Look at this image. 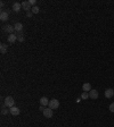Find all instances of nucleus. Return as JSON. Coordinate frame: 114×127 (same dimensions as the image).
Returning <instances> with one entry per match:
<instances>
[{
	"instance_id": "1a4fd4ad",
	"label": "nucleus",
	"mask_w": 114,
	"mask_h": 127,
	"mask_svg": "<svg viewBox=\"0 0 114 127\" xmlns=\"http://www.w3.org/2000/svg\"><path fill=\"white\" fill-rule=\"evenodd\" d=\"M14 28H15L16 33H20V32H23V28H24V26L22 23H16L15 25H14Z\"/></svg>"
},
{
	"instance_id": "20e7f679",
	"label": "nucleus",
	"mask_w": 114,
	"mask_h": 127,
	"mask_svg": "<svg viewBox=\"0 0 114 127\" xmlns=\"http://www.w3.org/2000/svg\"><path fill=\"white\" fill-rule=\"evenodd\" d=\"M43 116L46 118H52V109H50V108H45V110H43Z\"/></svg>"
},
{
	"instance_id": "7ed1b4c3",
	"label": "nucleus",
	"mask_w": 114,
	"mask_h": 127,
	"mask_svg": "<svg viewBox=\"0 0 114 127\" xmlns=\"http://www.w3.org/2000/svg\"><path fill=\"white\" fill-rule=\"evenodd\" d=\"M21 5H22V9H24L26 13H27V11H31L32 6L30 5L29 1H23V2H21Z\"/></svg>"
},
{
	"instance_id": "9d476101",
	"label": "nucleus",
	"mask_w": 114,
	"mask_h": 127,
	"mask_svg": "<svg viewBox=\"0 0 114 127\" xmlns=\"http://www.w3.org/2000/svg\"><path fill=\"white\" fill-rule=\"evenodd\" d=\"M8 17H9V14L7 11H1L0 13V19L2 20V22H6V20L8 19Z\"/></svg>"
},
{
	"instance_id": "39448f33",
	"label": "nucleus",
	"mask_w": 114,
	"mask_h": 127,
	"mask_svg": "<svg viewBox=\"0 0 114 127\" xmlns=\"http://www.w3.org/2000/svg\"><path fill=\"white\" fill-rule=\"evenodd\" d=\"M98 97H99V93L97 90H91L89 92V98L91 100H96V99H98Z\"/></svg>"
},
{
	"instance_id": "f3484780",
	"label": "nucleus",
	"mask_w": 114,
	"mask_h": 127,
	"mask_svg": "<svg viewBox=\"0 0 114 127\" xmlns=\"http://www.w3.org/2000/svg\"><path fill=\"white\" fill-rule=\"evenodd\" d=\"M39 10H40V8H39L38 6H34V7H32L31 11L33 13V15H34V14H38V13H39Z\"/></svg>"
},
{
	"instance_id": "dca6fc26",
	"label": "nucleus",
	"mask_w": 114,
	"mask_h": 127,
	"mask_svg": "<svg viewBox=\"0 0 114 127\" xmlns=\"http://www.w3.org/2000/svg\"><path fill=\"white\" fill-rule=\"evenodd\" d=\"M7 50H8V46H7L6 43H1V44H0V52H1V53H6Z\"/></svg>"
},
{
	"instance_id": "6ab92c4d",
	"label": "nucleus",
	"mask_w": 114,
	"mask_h": 127,
	"mask_svg": "<svg viewBox=\"0 0 114 127\" xmlns=\"http://www.w3.org/2000/svg\"><path fill=\"white\" fill-rule=\"evenodd\" d=\"M7 113H10L9 112V109H1V115H7Z\"/></svg>"
},
{
	"instance_id": "423d86ee",
	"label": "nucleus",
	"mask_w": 114,
	"mask_h": 127,
	"mask_svg": "<svg viewBox=\"0 0 114 127\" xmlns=\"http://www.w3.org/2000/svg\"><path fill=\"white\" fill-rule=\"evenodd\" d=\"M104 95H105V98H107V99L113 98L114 90H113V89H106V90H105V92H104Z\"/></svg>"
},
{
	"instance_id": "ddd939ff",
	"label": "nucleus",
	"mask_w": 114,
	"mask_h": 127,
	"mask_svg": "<svg viewBox=\"0 0 114 127\" xmlns=\"http://www.w3.org/2000/svg\"><path fill=\"white\" fill-rule=\"evenodd\" d=\"M39 101H40V104H41L42 107H46V106H48V104H49V100H48L46 97H42Z\"/></svg>"
},
{
	"instance_id": "2eb2a0df",
	"label": "nucleus",
	"mask_w": 114,
	"mask_h": 127,
	"mask_svg": "<svg viewBox=\"0 0 114 127\" xmlns=\"http://www.w3.org/2000/svg\"><path fill=\"white\" fill-rule=\"evenodd\" d=\"M16 36H17V41H20V42H24V40H25V35L23 34V32L16 33Z\"/></svg>"
},
{
	"instance_id": "9b49d317",
	"label": "nucleus",
	"mask_w": 114,
	"mask_h": 127,
	"mask_svg": "<svg viewBox=\"0 0 114 127\" xmlns=\"http://www.w3.org/2000/svg\"><path fill=\"white\" fill-rule=\"evenodd\" d=\"M82 90L83 92H90L93 89H91V84L90 83H84L82 85Z\"/></svg>"
},
{
	"instance_id": "f03ea898",
	"label": "nucleus",
	"mask_w": 114,
	"mask_h": 127,
	"mask_svg": "<svg viewBox=\"0 0 114 127\" xmlns=\"http://www.w3.org/2000/svg\"><path fill=\"white\" fill-rule=\"evenodd\" d=\"M48 107L52 109V110H55V109H58L59 107V101L57 100V99H52V100H49V104H48Z\"/></svg>"
},
{
	"instance_id": "f8f14e48",
	"label": "nucleus",
	"mask_w": 114,
	"mask_h": 127,
	"mask_svg": "<svg viewBox=\"0 0 114 127\" xmlns=\"http://www.w3.org/2000/svg\"><path fill=\"white\" fill-rule=\"evenodd\" d=\"M16 40H17V36H16V34H9V35L7 36V41H8L9 43H14Z\"/></svg>"
},
{
	"instance_id": "6e6552de",
	"label": "nucleus",
	"mask_w": 114,
	"mask_h": 127,
	"mask_svg": "<svg viewBox=\"0 0 114 127\" xmlns=\"http://www.w3.org/2000/svg\"><path fill=\"white\" fill-rule=\"evenodd\" d=\"M9 112H10L13 116H18L20 115V108H17V107H11L9 108Z\"/></svg>"
},
{
	"instance_id": "0eeeda50",
	"label": "nucleus",
	"mask_w": 114,
	"mask_h": 127,
	"mask_svg": "<svg viewBox=\"0 0 114 127\" xmlns=\"http://www.w3.org/2000/svg\"><path fill=\"white\" fill-rule=\"evenodd\" d=\"M4 31L7 32L8 34H14L15 28H14V26H11V25H6V26H4Z\"/></svg>"
},
{
	"instance_id": "aec40b11",
	"label": "nucleus",
	"mask_w": 114,
	"mask_h": 127,
	"mask_svg": "<svg viewBox=\"0 0 114 127\" xmlns=\"http://www.w3.org/2000/svg\"><path fill=\"white\" fill-rule=\"evenodd\" d=\"M29 2H30V5H31L32 7L36 6V0H29Z\"/></svg>"
},
{
	"instance_id": "4468645a",
	"label": "nucleus",
	"mask_w": 114,
	"mask_h": 127,
	"mask_svg": "<svg viewBox=\"0 0 114 127\" xmlns=\"http://www.w3.org/2000/svg\"><path fill=\"white\" fill-rule=\"evenodd\" d=\"M21 9H22V5L20 2H15V4L13 5V10H14L15 13H18Z\"/></svg>"
},
{
	"instance_id": "4be33fe9",
	"label": "nucleus",
	"mask_w": 114,
	"mask_h": 127,
	"mask_svg": "<svg viewBox=\"0 0 114 127\" xmlns=\"http://www.w3.org/2000/svg\"><path fill=\"white\" fill-rule=\"evenodd\" d=\"M26 16H27V17H32V16H33V13H32V11H27V13H26Z\"/></svg>"
},
{
	"instance_id": "b1692460",
	"label": "nucleus",
	"mask_w": 114,
	"mask_h": 127,
	"mask_svg": "<svg viewBox=\"0 0 114 127\" xmlns=\"http://www.w3.org/2000/svg\"><path fill=\"white\" fill-rule=\"evenodd\" d=\"M0 6H1V7H4V6H5V2H4V1H1V2H0Z\"/></svg>"
},
{
	"instance_id": "f257e3e1",
	"label": "nucleus",
	"mask_w": 114,
	"mask_h": 127,
	"mask_svg": "<svg viewBox=\"0 0 114 127\" xmlns=\"http://www.w3.org/2000/svg\"><path fill=\"white\" fill-rule=\"evenodd\" d=\"M4 103H5V106L7 108H11V107H14V104H15V100H14L13 97H7L5 99Z\"/></svg>"
},
{
	"instance_id": "412c9836",
	"label": "nucleus",
	"mask_w": 114,
	"mask_h": 127,
	"mask_svg": "<svg viewBox=\"0 0 114 127\" xmlns=\"http://www.w3.org/2000/svg\"><path fill=\"white\" fill-rule=\"evenodd\" d=\"M109 111H111V112H114V102H113V103H111V104H109Z\"/></svg>"
},
{
	"instance_id": "a211bd4d",
	"label": "nucleus",
	"mask_w": 114,
	"mask_h": 127,
	"mask_svg": "<svg viewBox=\"0 0 114 127\" xmlns=\"http://www.w3.org/2000/svg\"><path fill=\"white\" fill-rule=\"evenodd\" d=\"M89 98V92H83L82 94H81V99L82 100H86V99H88Z\"/></svg>"
},
{
	"instance_id": "5701e85b",
	"label": "nucleus",
	"mask_w": 114,
	"mask_h": 127,
	"mask_svg": "<svg viewBox=\"0 0 114 127\" xmlns=\"http://www.w3.org/2000/svg\"><path fill=\"white\" fill-rule=\"evenodd\" d=\"M39 109H40V111H43V110H45V107H42V106H41V107H40V108H39Z\"/></svg>"
}]
</instances>
